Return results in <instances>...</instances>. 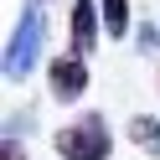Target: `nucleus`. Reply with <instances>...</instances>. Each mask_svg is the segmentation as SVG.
<instances>
[{"instance_id": "obj_2", "label": "nucleus", "mask_w": 160, "mask_h": 160, "mask_svg": "<svg viewBox=\"0 0 160 160\" xmlns=\"http://www.w3.org/2000/svg\"><path fill=\"white\" fill-rule=\"evenodd\" d=\"M52 150L62 160H108L114 155V134H108V119L98 114V108H88V114H78L72 124H62L52 134Z\"/></svg>"}, {"instance_id": "obj_8", "label": "nucleus", "mask_w": 160, "mask_h": 160, "mask_svg": "<svg viewBox=\"0 0 160 160\" xmlns=\"http://www.w3.org/2000/svg\"><path fill=\"white\" fill-rule=\"evenodd\" d=\"M5 160H26V139L21 134H5V150H0Z\"/></svg>"}, {"instance_id": "obj_1", "label": "nucleus", "mask_w": 160, "mask_h": 160, "mask_svg": "<svg viewBox=\"0 0 160 160\" xmlns=\"http://www.w3.org/2000/svg\"><path fill=\"white\" fill-rule=\"evenodd\" d=\"M42 47H47V11H42V0H36V5L21 11L11 42H5V83H26L42 67Z\"/></svg>"}, {"instance_id": "obj_6", "label": "nucleus", "mask_w": 160, "mask_h": 160, "mask_svg": "<svg viewBox=\"0 0 160 160\" xmlns=\"http://www.w3.org/2000/svg\"><path fill=\"white\" fill-rule=\"evenodd\" d=\"M129 139H134L139 150H150V155L160 160V119H150V114H134V119H129Z\"/></svg>"}, {"instance_id": "obj_5", "label": "nucleus", "mask_w": 160, "mask_h": 160, "mask_svg": "<svg viewBox=\"0 0 160 160\" xmlns=\"http://www.w3.org/2000/svg\"><path fill=\"white\" fill-rule=\"evenodd\" d=\"M98 11H103V31L114 36V42H124L129 26H134V16H129V0H98Z\"/></svg>"}, {"instance_id": "obj_7", "label": "nucleus", "mask_w": 160, "mask_h": 160, "mask_svg": "<svg viewBox=\"0 0 160 160\" xmlns=\"http://www.w3.org/2000/svg\"><path fill=\"white\" fill-rule=\"evenodd\" d=\"M139 47H145V52H160V26H155V21L139 26Z\"/></svg>"}, {"instance_id": "obj_3", "label": "nucleus", "mask_w": 160, "mask_h": 160, "mask_svg": "<svg viewBox=\"0 0 160 160\" xmlns=\"http://www.w3.org/2000/svg\"><path fill=\"white\" fill-rule=\"evenodd\" d=\"M47 88H52L57 103L72 108L78 98L88 93V57H83V52H72V47H67L62 57H52V62H47Z\"/></svg>"}, {"instance_id": "obj_4", "label": "nucleus", "mask_w": 160, "mask_h": 160, "mask_svg": "<svg viewBox=\"0 0 160 160\" xmlns=\"http://www.w3.org/2000/svg\"><path fill=\"white\" fill-rule=\"evenodd\" d=\"M98 36H103V11H98V0H72V11H67V47L83 57H93Z\"/></svg>"}]
</instances>
